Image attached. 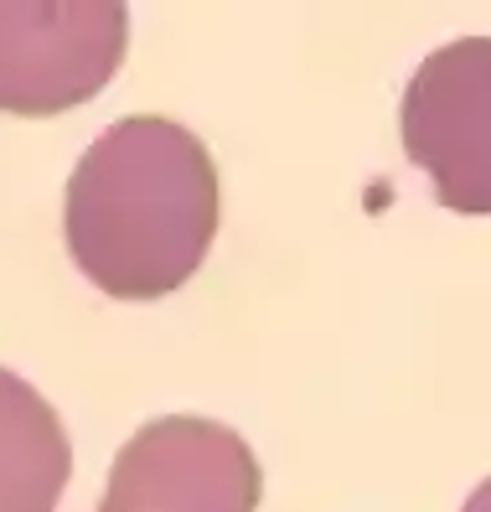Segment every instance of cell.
<instances>
[{
  "label": "cell",
  "instance_id": "1",
  "mask_svg": "<svg viewBox=\"0 0 491 512\" xmlns=\"http://www.w3.org/2000/svg\"><path fill=\"white\" fill-rule=\"evenodd\" d=\"M223 192L207 145L166 114H125L68 176L73 264L114 300H161L207 259Z\"/></svg>",
  "mask_w": 491,
  "mask_h": 512
},
{
  "label": "cell",
  "instance_id": "2",
  "mask_svg": "<svg viewBox=\"0 0 491 512\" xmlns=\"http://www.w3.org/2000/svg\"><path fill=\"white\" fill-rule=\"evenodd\" d=\"M119 0H0V109L47 119L99 94L125 63Z\"/></svg>",
  "mask_w": 491,
  "mask_h": 512
},
{
  "label": "cell",
  "instance_id": "3",
  "mask_svg": "<svg viewBox=\"0 0 491 512\" xmlns=\"http://www.w3.org/2000/svg\"><path fill=\"white\" fill-rule=\"evenodd\" d=\"M398 130L450 213L491 218V37L429 52L404 88Z\"/></svg>",
  "mask_w": 491,
  "mask_h": 512
},
{
  "label": "cell",
  "instance_id": "4",
  "mask_svg": "<svg viewBox=\"0 0 491 512\" xmlns=\"http://www.w3.org/2000/svg\"><path fill=\"white\" fill-rule=\"evenodd\" d=\"M264 471L249 440L218 419L166 414L114 456L99 512H254Z\"/></svg>",
  "mask_w": 491,
  "mask_h": 512
},
{
  "label": "cell",
  "instance_id": "5",
  "mask_svg": "<svg viewBox=\"0 0 491 512\" xmlns=\"http://www.w3.org/2000/svg\"><path fill=\"white\" fill-rule=\"evenodd\" d=\"M73 445L57 409L21 373L0 368V512H57Z\"/></svg>",
  "mask_w": 491,
  "mask_h": 512
},
{
  "label": "cell",
  "instance_id": "6",
  "mask_svg": "<svg viewBox=\"0 0 491 512\" xmlns=\"http://www.w3.org/2000/svg\"><path fill=\"white\" fill-rule=\"evenodd\" d=\"M460 512H491V476H486L481 487L466 497V507H460Z\"/></svg>",
  "mask_w": 491,
  "mask_h": 512
}]
</instances>
